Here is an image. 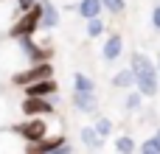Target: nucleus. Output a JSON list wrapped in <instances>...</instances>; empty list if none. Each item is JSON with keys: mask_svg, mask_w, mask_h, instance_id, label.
<instances>
[{"mask_svg": "<svg viewBox=\"0 0 160 154\" xmlns=\"http://www.w3.org/2000/svg\"><path fill=\"white\" fill-rule=\"evenodd\" d=\"M129 70H132V79H135V90H138L143 98H155L158 90H160V79H158L155 62H152L146 53L135 51V53L129 56Z\"/></svg>", "mask_w": 160, "mask_h": 154, "instance_id": "obj_1", "label": "nucleus"}, {"mask_svg": "<svg viewBox=\"0 0 160 154\" xmlns=\"http://www.w3.org/2000/svg\"><path fill=\"white\" fill-rule=\"evenodd\" d=\"M22 67H28V62H25V56L20 51V42L8 39L3 34L0 36V73H3V79L11 76V73H17V70H22Z\"/></svg>", "mask_w": 160, "mask_h": 154, "instance_id": "obj_2", "label": "nucleus"}, {"mask_svg": "<svg viewBox=\"0 0 160 154\" xmlns=\"http://www.w3.org/2000/svg\"><path fill=\"white\" fill-rule=\"evenodd\" d=\"M37 34H39V11H37V6L28 8V11H20L11 20V25L6 28L8 39H25V36H37Z\"/></svg>", "mask_w": 160, "mask_h": 154, "instance_id": "obj_3", "label": "nucleus"}, {"mask_svg": "<svg viewBox=\"0 0 160 154\" xmlns=\"http://www.w3.org/2000/svg\"><path fill=\"white\" fill-rule=\"evenodd\" d=\"M20 42V51L25 56L28 65H37V62H51L53 59V45L51 39H37V36H25V39H17Z\"/></svg>", "mask_w": 160, "mask_h": 154, "instance_id": "obj_4", "label": "nucleus"}, {"mask_svg": "<svg viewBox=\"0 0 160 154\" xmlns=\"http://www.w3.org/2000/svg\"><path fill=\"white\" fill-rule=\"evenodd\" d=\"M11 132L17 137H22L25 143H37V140H42V137L51 135L48 118H22L20 123H11Z\"/></svg>", "mask_w": 160, "mask_h": 154, "instance_id": "obj_5", "label": "nucleus"}, {"mask_svg": "<svg viewBox=\"0 0 160 154\" xmlns=\"http://www.w3.org/2000/svg\"><path fill=\"white\" fill-rule=\"evenodd\" d=\"M8 79H11L14 87L22 90L25 84H34V81H42V79H53V65L51 62H37V65H28V67L11 73Z\"/></svg>", "mask_w": 160, "mask_h": 154, "instance_id": "obj_6", "label": "nucleus"}, {"mask_svg": "<svg viewBox=\"0 0 160 154\" xmlns=\"http://www.w3.org/2000/svg\"><path fill=\"white\" fill-rule=\"evenodd\" d=\"M20 115L22 118H53L56 115L53 98H22L20 101Z\"/></svg>", "mask_w": 160, "mask_h": 154, "instance_id": "obj_7", "label": "nucleus"}, {"mask_svg": "<svg viewBox=\"0 0 160 154\" xmlns=\"http://www.w3.org/2000/svg\"><path fill=\"white\" fill-rule=\"evenodd\" d=\"M37 11H39V31H56L62 25V11L53 0H39Z\"/></svg>", "mask_w": 160, "mask_h": 154, "instance_id": "obj_8", "label": "nucleus"}, {"mask_svg": "<svg viewBox=\"0 0 160 154\" xmlns=\"http://www.w3.org/2000/svg\"><path fill=\"white\" fill-rule=\"evenodd\" d=\"M56 93H59L56 79H42L22 87V98H56Z\"/></svg>", "mask_w": 160, "mask_h": 154, "instance_id": "obj_9", "label": "nucleus"}, {"mask_svg": "<svg viewBox=\"0 0 160 154\" xmlns=\"http://www.w3.org/2000/svg\"><path fill=\"white\" fill-rule=\"evenodd\" d=\"M0 154H25V140L11 132V126L0 129Z\"/></svg>", "mask_w": 160, "mask_h": 154, "instance_id": "obj_10", "label": "nucleus"}, {"mask_svg": "<svg viewBox=\"0 0 160 154\" xmlns=\"http://www.w3.org/2000/svg\"><path fill=\"white\" fill-rule=\"evenodd\" d=\"M70 104H73L79 112H84V115H93V112L98 109V95H96V93H79V90H73V95H70Z\"/></svg>", "mask_w": 160, "mask_h": 154, "instance_id": "obj_11", "label": "nucleus"}, {"mask_svg": "<svg viewBox=\"0 0 160 154\" xmlns=\"http://www.w3.org/2000/svg\"><path fill=\"white\" fill-rule=\"evenodd\" d=\"M121 53H124V36L121 34H110L107 42H104V48H101V59L104 62H115Z\"/></svg>", "mask_w": 160, "mask_h": 154, "instance_id": "obj_12", "label": "nucleus"}, {"mask_svg": "<svg viewBox=\"0 0 160 154\" xmlns=\"http://www.w3.org/2000/svg\"><path fill=\"white\" fill-rule=\"evenodd\" d=\"M101 0H79V6H76V14L79 17H84V20H93V17H101Z\"/></svg>", "mask_w": 160, "mask_h": 154, "instance_id": "obj_13", "label": "nucleus"}, {"mask_svg": "<svg viewBox=\"0 0 160 154\" xmlns=\"http://www.w3.org/2000/svg\"><path fill=\"white\" fill-rule=\"evenodd\" d=\"M14 17H17V6H14V0H0V36L6 34V28L11 25Z\"/></svg>", "mask_w": 160, "mask_h": 154, "instance_id": "obj_14", "label": "nucleus"}, {"mask_svg": "<svg viewBox=\"0 0 160 154\" xmlns=\"http://www.w3.org/2000/svg\"><path fill=\"white\" fill-rule=\"evenodd\" d=\"M110 84H112L115 90H132V87H135V79H132V70H129V67H124V70L112 73Z\"/></svg>", "mask_w": 160, "mask_h": 154, "instance_id": "obj_15", "label": "nucleus"}, {"mask_svg": "<svg viewBox=\"0 0 160 154\" xmlns=\"http://www.w3.org/2000/svg\"><path fill=\"white\" fill-rule=\"evenodd\" d=\"M11 112H14V104H11V98L0 90V129H6V126H11V123H14Z\"/></svg>", "mask_w": 160, "mask_h": 154, "instance_id": "obj_16", "label": "nucleus"}, {"mask_svg": "<svg viewBox=\"0 0 160 154\" xmlns=\"http://www.w3.org/2000/svg\"><path fill=\"white\" fill-rule=\"evenodd\" d=\"M73 90H79V93H96L98 95V87H96V81L87 76V73H73Z\"/></svg>", "mask_w": 160, "mask_h": 154, "instance_id": "obj_17", "label": "nucleus"}, {"mask_svg": "<svg viewBox=\"0 0 160 154\" xmlns=\"http://www.w3.org/2000/svg\"><path fill=\"white\" fill-rule=\"evenodd\" d=\"M82 143H84V149L98 152V149L104 146V137H98V135L93 132V126H84V129H82Z\"/></svg>", "mask_w": 160, "mask_h": 154, "instance_id": "obj_18", "label": "nucleus"}, {"mask_svg": "<svg viewBox=\"0 0 160 154\" xmlns=\"http://www.w3.org/2000/svg\"><path fill=\"white\" fill-rule=\"evenodd\" d=\"M107 31V22L101 20V17H93V20H84V34L90 36V39H96V36H101Z\"/></svg>", "mask_w": 160, "mask_h": 154, "instance_id": "obj_19", "label": "nucleus"}, {"mask_svg": "<svg viewBox=\"0 0 160 154\" xmlns=\"http://www.w3.org/2000/svg\"><path fill=\"white\" fill-rule=\"evenodd\" d=\"M135 149L138 146H135V137L132 135H118L115 137V152L118 154H135Z\"/></svg>", "mask_w": 160, "mask_h": 154, "instance_id": "obj_20", "label": "nucleus"}, {"mask_svg": "<svg viewBox=\"0 0 160 154\" xmlns=\"http://www.w3.org/2000/svg\"><path fill=\"white\" fill-rule=\"evenodd\" d=\"M124 107H127V112H138V109L143 107V95L132 87V90L127 93V98H124Z\"/></svg>", "mask_w": 160, "mask_h": 154, "instance_id": "obj_21", "label": "nucleus"}, {"mask_svg": "<svg viewBox=\"0 0 160 154\" xmlns=\"http://www.w3.org/2000/svg\"><path fill=\"white\" fill-rule=\"evenodd\" d=\"M93 132H96L98 137H110V135H112V121H110L107 115H98L96 123H93Z\"/></svg>", "mask_w": 160, "mask_h": 154, "instance_id": "obj_22", "label": "nucleus"}, {"mask_svg": "<svg viewBox=\"0 0 160 154\" xmlns=\"http://www.w3.org/2000/svg\"><path fill=\"white\" fill-rule=\"evenodd\" d=\"M101 8L118 17V14H124V11H127V0H101Z\"/></svg>", "mask_w": 160, "mask_h": 154, "instance_id": "obj_23", "label": "nucleus"}, {"mask_svg": "<svg viewBox=\"0 0 160 154\" xmlns=\"http://www.w3.org/2000/svg\"><path fill=\"white\" fill-rule=\"evenodd\" d=\"M39 0H14V6H17V14L20 11H28V8H34Z\"/></svg>", "mask_w": 160, "mask_h": 154, "instance_id": "obj_24", "label": "nucleus"}, {"mask_svg": "<svg viewBox=\"0 0 160 154\" xmlns=\"http://www.w3.org/2000/svg\"><path fill=\"white\" fill-rule=\"evenodd\" d=\"M152 28H155V31H160V3L152 8Z\"/></svg>", "mask_w": 160, "mask_h": 154, "instance_id": "obj_25", "label": "nucleus"}, {"mask_svg": "<svg viewBox=\"0 0 160 154\" xmlns=\"http://www.w3.org/2000/svg\"><path fill=\"white\" fill-rule=\"evenodd\" d=\"M141 154H160V152L155 149V146H152V143H149V137H146V140L141 143Z\"/></svg>", "mask_w": 160, "mask_h": 154, "instance_id": "obj_26", "label": "nucleus"}, {"mask_svg": "<svg viewBox=\"0 0 160 154\" xmlns=\"http://www.w3.org/2000/svg\"><path fill=\"white\" fill-rule=\"evenodd\" d=\"M149 143H152V146H155V149H158V152H160V126H158V129H155V135L149 137Z\"/></svg>", "mask_w": 160, "mask_h": 154, "instance_id": "obj_27", "label": "nucleus"}, {"mask_svg": "<svg viewBox=\"0 0 160 154\" xmlns=\"http://www.w3.org/2000/svg\"><path fill=\"white\" fill-rule=\"evenodd\" d=\"M155 67H158V79H160V53H158V62H155Z\"/></svg>", "mask_w": 160, "mask_h": 154, "instance_id": "obj_28", "label": "nucleus"}, {"mask_svg": "<svg viewBox=\"0 0 160 154\" xmlns=\"http://www.w3.org/2000/svg\"><path fill=\"white\" fill-rule=\"evenodd\" d=\"M0 84H3V73H0Z\"/></svg>", "mask_w": 160, "mask_h": 154, "instance_id": "obj_29", "label": "nucleus"}]
</instances>
